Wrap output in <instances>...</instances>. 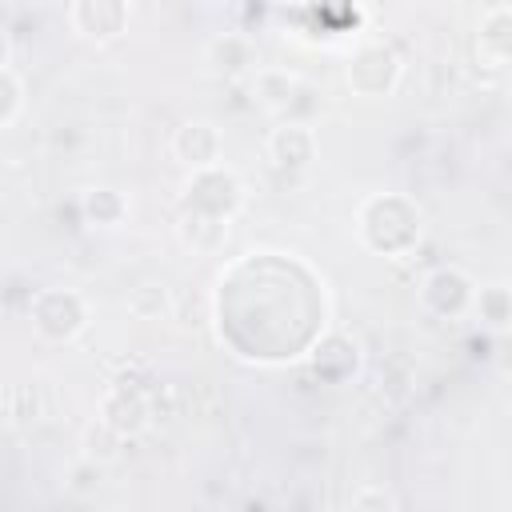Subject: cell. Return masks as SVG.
<instances>
[{
  "instance_id": "6da1fadb",
  "label": "cell",
  "mask_w": 512,
  "mask_h": 512,
  "mask_svg": "<svg viewBox=\"0 0 512 512\" xmlns=\"http://www.w3.org/2000/svg\"><path fill=\"white\" fill-rule=\"evenodd\" d=\"M360 240L380 256H400L420 240V208L400 192L368 196L356 212Z\"/></svg>"
},
{
  "instance_id": "7a4b0ae2",
  "label": "cell",
  "mask_w": 512,
  "mask_h": 512,
  "mask_svg": "<svg viewBox=\"0 0 512 512\" xmlns=\"http://www.w3.org/2000/svg\"><path fill=\"white\" fill-rule=\"evenodd\" d=\"M28 320L44 344H72L88 328V300L76 288H36L28 300Z\"/></svg>"
},
{
  "instance_id": "3957f363",
  "label": "cell",
  "mask_w": 512,
  "mask_h": 512,
  "mask_svg": "<svg viewBox=\"0 0 512 512\" xmlns=\"http://www.w3.org/2000/svg\"><path fill=\"white\" fill-rule=\"evenodd\" d=\"M404 76V60L400 52L388 44V40H364L348 64H344V80L356 96H368V100H380V96H392L396 84Z\"/></svg>"
},
{
  "instance_id": "277c9868",
  "label": "cell",
  "mask_w": 512,
  "mask_h": 512,
  "mask_svg": "<svg viewBox=\"0 0 512 512\" xmlns=\"http://www.w3.org/2000/svg\"><path fill=\"white\" fill-rule=\"evenodd\" d=\"M416 296H420V308H424L428 316L456 320V316L472 312L476 280H472L464 268H456V264H440V268H432V272L420 280Z\"/></svg>"
},
{
  "instance_id": "5b68a950",
  "label": "cell",
  "mask_w": 512,
  "mask_h": 512,
  "mask_svg": "<svg viewBox=\"0 0 512 512\" xmlns=\"http://www.w3.org/2000/svg\"><path fill=\"white\" fill-rule=\"evenodd\" d=\"M240 200H244L240 180H236L224 164L188 172V180H184V208H192V212L232 220V216L240 212Z\"/></svg>"
},
{
  "instance_id": "8992f818",
  "label": "cell",
  "mask_w": 512,
  "mask_h": 512,
  "mask_svg": "<svg viewBox=\"0 0 512 512\" xmlns=\"http://www.w3.org/2000/svg\"><path fill=\"white\" fill-rule=\"evenodd\" d=\"M132 0H72L68 24L88 44H112L128 32Z\"/></svg>"
},
{
  "instance_id": "52a82bcc",
  "label": "cell",
  "mask_w": 512,
  "mask_h": 512,
  "mask_svg": "<svg viewBox=\"0 0 512 512\" xmlns=\"http://www.w3.org/2000/svg\"><path fill=\"white\" fill-rule=\"evenodd\" d=\"M316 148L320 140L308 120H280L264 140V152L280 172H304L316 160Z\"/></svg>"
},
{
  "instance_id": "ba28073f",
  "label": "cell",
  "mask_w": 512,
  "mask_h": 512,
  "mask_svg": "<svg viewBox=\"0 0 512 512\" xmlns=\"http://www.w3.org/2000/svg\"><path fill=\"white\" fill-rule=\"evenodd\" d=\"M220 152H224V136L212 120H184L176 132H172V160L188 172H200V168H212L220 164Z\"/></svg>"
},
{
  "instance_id": "9c48e42d",
  "label": "cell",
  "mask_w": 512,
  "mask_h": 512,
  "mask_svg": "<svg viewBox=\"0 0 512 512\" xmlns=\"http://www.w3.org/2000/svg\"><path fill=\"white\" fill-rule=\"evenodd\" d=\"M100 416H104L112 428H120L124 436H136V432H144L148 420H152V400H148V392L136 388V384H112V388L104 392V400H100Z\"/></svg>"
},
{
  "instance_id": "30bf717a",
  "label": "cell",
  "mask_w": 512,
  "mask_h": 512,
  "mask_svg": "<svg viewBox=\"0 0 512 512\" xmlns=\"http://www.w3.org/2000/svg\"><path fill=\"white\" fill-rule=\"evenodd\" d=\"M476 56L488 68L512 64V4H492L476 20Z\"/></svg>"
},
{
  "instance_id": "8fae6325",
  "label": "cell",
  "mask_w": 512,
  "mask_h": 512,
  "mask_svg": "<svg viewBox=\"0 0 512 512\" xmlns=\"http://www.w3.org/2000/svg\"><path fill=\"white\" fill-rule=\"evenodd\" d=\"M204 60L224 80H236V76L256 72V48H252V40L244 32H220L216 40H208Z\"/></svg>"
},
{
  "instance_id": "7c38bea8",
  "label": "cell",
  "mask_w": 512,
  "mask_h": 512,
  "mask_svg": "<svg viewBox=\"0 0 512 512\" xmlns=\"http://www.w3.org/2000/svg\"><path fill=\"white\" fill-rule=\"evenodd\" d=\"M300 84H304V80H300L296 72L276 68V64H260V68L252 72V96H256L268 112H276V116H284V112H288V104L296 100Z\"/></svg>"
},
{
  "instance_id": "4fadbf2b",
  "label": "cell",
  "mask_w": 512,
  "mask_h": 512,
  "mask_svg": "<svg viewBox=\"0 0 512 512\" xmlns=\"http://www.w3.org/2000/svg\"><path fill=\"white\" fill-rule=\"evenodd\" d=\"M80 216H84V224H92V228H120L124 220H128V196L120 192V188H108V184H96V188H88L84 196H80Z\"/></svg>"
},
{
  "instance_id": "5bb4252c",
  "label": "cell",
  "mask_w": 512,
  "mask_h": 512,
  "mask_svg": "<svg viewBox=\"0 0 512 512\" xmlns=\"http://www.w3.org/2000/svg\"><path fill=\"white\" fill-rule=\"evenodd\" d=\"M228 224L232 220H220V216H204V212L184 208L180 212V240L192 252H216L228 240Z\"/></svg>"
},
{
  "instance_id": "9a60e30c",
  "label": "cell",
  "mask_w": 512,
  "mask_h": 512,
  "mask_svg": "<svg viewBox=\"0 0 512 512\" xmlns=\"http://www.w3.org/2000/svg\"><path fill=\"white\" fill-rule=\"evenodd\" d=\"M472 316L488 332H512V288L508 284H484V288H476Z\"/></svg>"
},
{
  "instance_id": "2e32d148",
  "label": "cell",
  "mask_w": 512,
  "mask_h": 512,
  "mask_svg": "<svg viewBox=\"0 0 512 512\" xmlns=\"http://www.w3.org/2000/svg\"><path fill=\"white\" fill-rule=\"evenodd\" d=\"M28 108V84L20 76V68L12 64V56H4V68H0V128H16V120L24 116Z\"/></svg>"
},
{
  "instance_id": "e0dca14e",
  "label": "cell",
  "mask_w": 512,
  "mask_h": 512,
  "mask_svg": "<svg viewBox=\"0 0 512 512\" xmlns=\"http://www.w3.org/2000/svg\"><path fill=\"white\" fill-rule=\"evenodd\" d=\"M120 444H124V432L112 428L104 416L84 432V456H92V460H100V464L116 460V456H120Z\"/></svg>"
},
{
  "instance_id": "ac0fdd59",
  "label": "cell",
  "mask_w": 512,
  "mask_h": 512,
  "mask_svg": "<svg viewBox=\"0 0 512 512\" xmlns=\"http://www.w3.org/2000/svg\"><path fill=\"white\" fill-rule=\"evenodd\" d=\"M104 484V464L92 460V456H80L72 468H68V492L72 496H96Z\"/></svg>"
},
{
  "instance_id": "d6986e66",
  "label": "cell",
  "mask_w": 512,
  "mask_h": 512,
  "mask_svg": "<svg viewBox=\"0 0 512 512\" xmlns=\"http://www.w3.org/2000/svg\"><path fill=\"white\" fill-rule=\"evenodd\" d=\"M128 308L140 316V320H160V312L168 308V292L160 284H140L128 300Z\"/></svg>"
},
{
  "instance_id": "ffe728a7",
  "label": "cell",
  "mask_w": 512,
  "mask_h": 512,
  "mask_svg": "<svg viewBox=\"0 0 512 512\" xmlns=\"http://www.w3.org/2000/svg\"><path fill=\"white\" fill-rule=\"evenodd\" d=\"M352 508H396V496H388L384 488H376V484H368V488H360L356 496H352Z\"/></svg>"
},
{
  "instance_id": "44dd1931",
  "label": "cell",
  "mask_w": 512,
  "mask_h": 512,
  "mask_svg": "<svg viewBox=\"0 0 512 512\" xmlns=\"http://www.w3.org/2000/svg\"><path fill=\"white\" fill-rule=\"evenodd\" d=\"M504 400H508V408H512V376H508V384H504Z\"/></svg>"
}]
</instances>
